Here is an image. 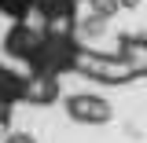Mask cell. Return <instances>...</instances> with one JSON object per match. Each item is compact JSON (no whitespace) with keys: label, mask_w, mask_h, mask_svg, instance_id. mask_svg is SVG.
Returning a JSON list of instances; mask_svg holds the SVG:
<instances>
[{"label":"cell","mask_w":147,"mask_h":143,"mask_svg":"<svg viewBox=\"0 0 147 143\" xmlns=\"http://www.w3.org/2000/svg\"><path fill=\"white\" fill-rule=\"evenodd\" d=\"M66 114L81 125H103L110 117V103L99 95H70L66 99Z\"/></svg>","instance_id":"1"},{"label":"cell","mask_w":147,"mask_h":143,"mask_svg":"<svg viewBox=\"0 0 147 143\" xmlns=\"http://www.w3.org/2000/svg\"><path fill=\"white\" fill-rule=\"evenodd\" d=\"M33 7L44 18H66L70 7H74V0H33Z\"/></svg>","instance_id":"2"},{"label":"cell","mask_w":147,"mask_h":143,"mask_svg":"<svg viewBox=\"0 0 147 143\" xmlns=\"http://www.w3.org/2000/svg\"><path fill=\"white\" fill-rule=\"evenodd\" d=\"M0 11L7 18H15V22H26L30 11H33V0H0Z\"/></svg>","instance_id":"3"},{"label":"cell","mask_w":147,"mask_h":143,"mask_svg":"<svg viewBox=\"0 0 147 143\" xmlns=\"http://www.w3.org/2000/svg\"><path fill=\"white\" fill-rule=\"evenodd\" d=\"M7 143H33L30 136H22V132H15V136H7Z\"/></svg>","instance_id":"4"}]
</instances>
